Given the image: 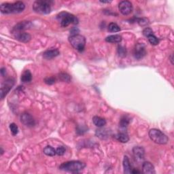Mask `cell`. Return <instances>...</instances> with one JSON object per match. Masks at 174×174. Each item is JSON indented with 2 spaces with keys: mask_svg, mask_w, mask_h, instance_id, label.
Segmentation results:
<instances>
[{
  "mask_svg": "<svg viewBox=\"0 0 174 174\" xmlns=\"http://www.w3.org/2000/svg\"><path fill=\"white\" fill-rule=\"evenodd\" d=\"M25 5L22 2H16L15 3H4L0 6V10L3 14H17L21 13L25 10Z\"/></svg>",
  "mask_w": 174,
  "mask_h": 174,
  "instance_id": "cell-1",
  "label": "cell"
},
{
  "mask_svg": "<svg viewBox=\"0 0 174 174\" xmlns=\"http://www.w3.org/2000/svg\"><path fill=\"white\" fill-rule=\"evenodd\" d=\"M86 165L84 162L79 161H71L65 162L59 166V169L65 172H78L83 170Z\"/></svg>",
  "mask_w": 174,
  "mask_h": 174,
  "instance_id": "cell-2",
  "label": "cell"
},
{
  "mask_svg": "<svg viewBox=\"0 0 174 174\" xmlns=\"http://www.w3.org/2000/svg\"><path fill=\"white\" fill-rule=\"evenodd\" d=\"M53 2L48 0H38L33 4V9L36 13L41 15H47L51 12V6Z\"/></svg>",
  "mask_w": 174,
  "mask_h": 174,
  "instance_id": "cell-3",
  "label": "cell"
},
{
  "mask_svg": "<svg viewBox=\"0 0 174 174\" xmlns=\"http://www.w3.org/2000/svg\"><path fill=\"white\" fill-rule=\"evenodd\" d=\"M56 18L60 21L61 27H66L70 24L77 25L78 23V19L76 16L67 12H62L56 16Z\"/></svg>",
  "mask_w": 174,
  "mask_h": 174,
  "instance_id": "cell-4",
  "label": "cell"
},
{
  "mask_svg": "<svg viewBox=\"0 0 174 174\" xmlns=\"http://www.w3.org/2000/svg\"><path fill=\"white\" fill-rule=\"evenodd\" d=\"M149 137L151 140L158 144H166L169 140L168 137L165 133L156 129H152L150 130Z\"/></svg>",
  "mask_w": 174,
  "mask_h": 174,
  "instance_id": "cell-5",
  "label": "cell"
},
{
  "mask_svg": "<svg viewBox=\"0 0 174 174\" xmlns=\"http://www.w3.org/2000/svg\"><path fill=\"white\" fill-rule=\"evenodd\" d=\"M69 42L73 48L80 52L84 50L86 45V39L83 36L79 35V34L70 36Z\"/></svg>",
  "mask_w": 174,
  "mask_h": 174,
  "instance_id": "cell-6",
  "label": "cell"
},
{
  "mask_svg": "<svg viewBox=\"0 0 174 174\" xmlns=\"http://www.w3.org/2000/svg\"><path fill=\"white\" fill-rule=\"evenodd\" d=\"M14 84H15V80L12 78H8L2 82L1 92H0V97H1L2 99H4L7 95V94L10 92Z\"/></svg>",
  "mask_w": 174,
  "mask_h": 174,
  "instance_id": "cell-7",
  "label": "cell"
},
{
  "mask_svg": "<svg viewBox=\"0 0 174 174\" xmlns=\"http://www.w3.org/2000/svg\"><path fill=\"white\" fill-rule=\"evenodd\" d=\"M118 9L123 15H129L133 11L132 3L129 1H122L119 3Z\"/></svg>",
  "mask_w": 174,
  "mask_h": 174,
  "instance_id": "cell-8",
  "label": "cell"
},
{
  "mask_svg": "<svg viewBox=\"0 0 174 174\" xmlns=\"http://www.w3.org/2000/svg\"><path fill=\"white\" fill-rule=\"evenodd\" d=\"M146 55V50L144 44L138 43L135 45L133 50V56L136 59H142Z\"/></svg>",
  "mask_w": 174,
  "mask_h": 174,
  "instance_id": "cell-9",
  "label": "cell"
},
{
  "mask_svg": "<svg viewBox=\"0 0 174 174\" xmlns=\"http://www.w3.org/2000/svg\"><path fill=\"white\" fill-rule=\"evenodd\" d=\"M21 122L28 127H32L36 125V121L33 117L27 112L22 113L21 115Z\"/></svg>",
  "mask_w": 174,
  "mask_h": 174,
  "instance_id": "cell-10",
  "label": "cell"
},
{
  "mask_svg": "<svg viewBox=\"0 0 174 174\" xmlns=\"http://www.w3.org/2000/svg\"><path fill=\"white\" fill-rule=\"evenodd\" d=\"M133 154L134 158L137 161H141L144 159L145 156V150L142 147L136 146L134 147L133 149Z\"/></svg>",
  "mask_w": 174,
  "mask_h": 174,
  "instance_id": "cell-11",
  "label": "cell"
},
{
  "mask_svg": "<svg viewBox=\"0 0 174 174\" xmlns=\"http://www.w3.org/2000/svg\"><path fill=\"white\" fill-rule=\"evenodd\" d=\"M31 26V23L29 21H22L17 24L16 26L13 28V33L18 32H23L24 30L27 29Z\"/></svg>",
  "mask_w": 174,
  "mask_h": 174,
  "instance_id": "cell-12",
  "label": "cell"
},
{
  "mask_svg": "<svg viewBox=\"0 0 174 174\" xmlns=\"http://www.w3.org/2000/svg\"><path fill=\"white\" fill-rule=\"evenodd\" d=\"M14 34H15V38L21 42H25V43H27V42H29L31 40V36L29 35V33H27L26 32H24V31L23 32L15 33Z\"/></svg>",
  "mask_w": 174,
  "mask_h": 174,
  "instance_id": "cell-13",
  "label": "cell"
},
{
  "mask_svg": "<svg viewBox=\"0 0 174 174\" xmlns=\"http://www.w3.org/2000/svg\"><path fill=\"white\" fill-rule=\"evenodd\" d=\"M60 53L58 49H56V48H51V49L45 51L43 54V56L44 59L50 60L57 56Z\"/></svg>",
  "mask_w": 174,
  "mask_h": 174,
  "instance_id": "cell-14",
  "label": "cell"
},
{
  "mask_svg": "<svg viewBox=\"0 0 174 174\" xmlns=\"http://www.w3.org/2000/svg\"><path fill=\"white\" fill-rule=\"evenodd\" d=\"M142 172L145 174H153L155 173V167L151 162L146 161L142 164Z\"/></svg>",
  "mask_w": 174,
  "mask_h": 174,
  "instance_id": "cell-15",
  "label": "cell"
},
{
  "mask_svg": "<svg viewBox=\"0 0 174 174\" xmlns=\"http://www.w3.org/2000/svg\"><path fill=\"white\" fill-rule=\"evenodd\" d=\"M115 138L118 142H121V143H127V142H129V136H128L127 133L125 132H121L116 134L115 135Z\"/></svg>",
  "mask_w": 174,
  "mask_h": 174,
  "instance_id": "cell-16",
  "label": "cell"
},
{
  "mask_svg": "<svg viewBox=\"0 0 174 174\" xmlns=\"http://www.w3.org/2000/svg\"><path fill=\"white\" fill-rule=\"evenodd\" d=\"M93 122L96 127H103L106 124V121L104 118L99 116H94L93 118Z\"/></svg>",
  "mask_w": 174,
  "mask_h": 174,
  "instance_id": "cell-17",
  "label": "cell"
},
{
  "mask_svg": "<svg viewBox=\"0 0 174 174\" xmlns=\"http://www.w3.org/2000/svg\"><path fill=\"white\" fill-rule=\"evenodd\" d=\"M123 168L125 173H131V165L130 163L129 159L127 156H124L123 159Z\"/></svg>",
  "mask_w": 174,
  "mask_h": 174,
  "instance_id": "cell-18",
  "label": "cell"
},
{
  "mask_svg": "<svg viewBox=\"0 0 174 174\" xmlns=\"http://www.w3.org/2000/svg\"><path fill=\"white\" fill-rule=\"evenodd\" d=\"M105 41L109 43H120L122 41V37L120 35H112L107 36Z\"/></svg>",
  "mask_w": 174,
  "mask_h": 174,
  "instance_id": "cell-19",
  "label": "cell"
},
{
  "mask_svg": "<svg viewBox=\"0 0 174 174\" xmlns=\"http://www.w3.org/2000/svg\"><path fill=\"white\" fill-rule=\"evenodd\" d=\"M21 81L24 83H27V82H29L32 80V74H31L29 70H25V72L22 73L21 78Z\"/></svg>",
  "mask_w": 174,
  "mask_h": 174,
  "instance_id": "cell-20",
  "label": "cell"
},
{
  "mask_svg": "<svg viewBox=\"0 0 174 174\" xmlns=\"http://www.w3.org/2000/svg\"><path fill=\"white\" fill-rule=\"evenodd\" d=\"M130 123V118L127 116H123L119 122V127L121 129H126Z\"/></svg>",
  "mask_w": 174,
  "mask_h": 174,
  "instance_id": "cell-21",
  "label": "cell"
},
{
  "mask_svg": "<svg viewBox=\"0 0 174 174\" xmlns=\"http://www.w3.org/2000/svg\"><path fill=\"white\" fill-rule=\"evenodd\" d=\"M108 133H109V131L106 129H100L96 131V135L101 139L106 138L108 137Z\"/></svg>",
  "mask_w": 174,
  "mask_h": 174,
  "instance_id": "cell-22",
  "label": "cell"
},
{
  "mask_svg": "<svg viewBox=\"0 0 174 174\" xmlns=\"http://www.w3.org/2000/svg\"><path fill=\"white\" fill-rule=\"evenodd\" d=\"M44 153L46 155L49 156H53L55 155H56V150L54 148L50 146V145H48V146L44 148Z\"/></svg>",
  "mask_w": 174,
  "mask_h": 174,
  "instance_id": "cell-23",
  "label": "cell"
},
{
  "mask_svg": "<svg viewBox=\"0 0 174 174\" xmlns=\"http://www.w3.org/2000/svg\"><path fill=\"white\" fill-rule=\"evenodd\" d=\"M107 29L110 32H118L121 31V28L115 22H111L108 25Z\"/></svg>",
  "mask_w": 174,
  "mask_h": 174,
  "instance_id": "cell-24",
  "label": "cell"
},
{
  "mask_svg": "<svg viewBox=\"0 0 174 174\" xmlns=\"http://www.w3.org/2000/svg\"><path fill=\"white\" fill-rule=\"evenodd\" d=\"M59 78L60 79V80H61L63 82H70L71 81L70 76L66 73H61L59 75Z\"/></svg>",
  "mask_w": 174,
  "mask_h": 174,
  "instance_id": "cell-25",
  "label": "cell"
},
{
  "mask_svg": "<svg viewBox=\"0 0 174 174\" xmlns=\"http://www.w3.org/2000/svg\"><path fill=\"white\" fill-rule=\"evenodd\" d=\"M148 41H149L150 43L152 44V45H157L159 43V39L158 38H156V37L154 35V34H152V35L149 36L148 37H147Z\"/></svg>",
  "mask_w": 174,
  "mask_h": 174,
  "instance_id": "cell-26",
  "label": "cell"
},
{
  "mask_svg": "<svg viewBox=\"0 0 174 174\" xmlns=\"http://www.w3.org/2000/svg\"><path fill=\"white\" fill-rule=\"evenodd\" d=\"M118 54L120 56L124 57L127 55V50L125 47L122 46H118Z\"/></svg>",
  "mask_w": 174,
  "mask_h": 174,
  "instance_id": "cell-27",
  "label": "cell"
},
{
  "mask_svg": "<svg viewBox=\"0 0 174 174\" xmlns=\"http://www.w3.org/2000/svg\"><path fill=\"white\" fill-rule=\"evenodd\" d=\"M10 129L13 135H17V133L19 132L18 126L15 123H11L10 125Z\"/></svg>",
  "mask_w": 174,
  "mask_h": 174,
  "instance_id": "cell-28",
  "label": "cell"
},
{
  "mask_svg": "<svg viewBox=\"0 0 174 174\" xmlns=\"http://www.w3.org/2000/svg\"><path fill=\"white\" fill-rule=\"evenodd\" d=\"M152 34H153V31L149 27L145 28V29L143 30V35L145 37H148L149 36L152 35Z\"/></svg>",
  "mask_w": 174,
  "mask_h": 174,
  "instance_id": "cell-29",
  "label": "cell"
},
{
  "mask_svg": "<svg viewBox=\"0 0 174 174\" xmlns=\"http://www.w3.org/2000/svg\"><path fill=\"white\" fill-rule=\"evenodd\" d=\"M55 81H56V80L55 78H54V77H50V78H46L44 79L45 83L47 84H49V85L53 84L55 82Z\"/></svg>",
  "mask_w": 174,
  "mask_h": 174,
  "instance_id": "cell-30",
  "label": "cell"
},
{
  "mask_svg": "<svg viewBox=\"0 0 174 174\" xmlns=\"http://www.w3.org/2000/svg\"><path fill=\"white\" fill-rule=\"evenodd\" d=\"M56 155H59V156L63 155L65 153V148L63 146L59 147L56 150Z\"/></svg>",
  "mask_w": 174,
  "mask_h": 174,
  "instance_id": "cell-31",
  "label": "cell"
},
{
  "mask_svg": "<svg viewBox=\"0 0 174 174\" xmlns=\"http://www.w3.org/2000/svg\"><path fill=\"white\" fill-rule=\"evenodd\" d=\"M70 33H71V34H72L71 36L77 35V34H78V33H79V29L77 27H75L70 31Z\"/></svg>",
  "mask_w": 174,
  "mask_h": 174,
  "instance_id": "cell-32",
  "label": "cell"
},
{
  "mask_svg": "<svg viewBox=\"0 0 174 174\" xmlns=\"http://www.w3.org/2000/svg\"><path fill=\"white\" fill-rule=\"evenodd\" d=\"M5 73H6V70H5V68H2V69H1V73H2V76H4Z\"/></svg>",
  "mask_w": 174,
  "mask_h": 174,
  "instance_id": "cell-33",
  "label": "cell"
},
{
  "mask_svg": "<svg viewBox=\"0 0 174 174\" xmlns=\"http://www.w3.org/2000/svg\"><path fill=\"white\" fill-rule=\"evenodd\" d=\"M131 173H140V172H139V171H138V170L133 169L132 171H131Z\"/></svg>",
  "mask_w": 174,
  "mask_h": 174,
  "instance_id": "cell-34",
  "label": "cell"
},
{
  "mask_svg": "<svg viewBox=\"0 0 174 174\" xmlns=\"http://www.w3.org/2000/svg\"><path fill=\"white\" fill-rule=\"evenodd\" d=\"M100 2L104 3V4H105V3H110L111 1H100Z\"/></svg>",
  "mask_w": 174,
  "mask_h": 174,
  "instance_id": "cell-35",
  "label": "cell"
}]
</instances>
